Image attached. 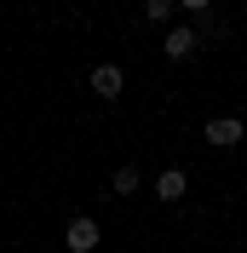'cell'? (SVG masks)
<instances>
[{
    "label": "cell",
    "mask_w": 247,
    "mask_h": 253,
    "mask_svg": "<svg viewBox=\"0 0 247 253\" xmlns=\"http://www.w3.org/2000/svg\"><path fill=\"white\" fill-rule=\"evenodd\" d=\"M126 75H121V63H92V92L98 98H121Z\"/></svg>",
    "instance_id": "cell-5"
},
{
    "label": "cell",
    "mask_w": 247,
    "mask_h": 253,
    "mask_svg": "<svg viewBox=\"0 0 247 253\" xmlns=\"http://www.w3.org/2000/svg\"><path fill=\"white\" fill-rule=\"evenodd\" d=\"M196 46H201V29H190V23H178V29H167V35H161V52H167L172 63H184Z\"/></svg>",
    "instance_id": "cell-3"
},
{
    "label": "cell",
    "mask_w": 247,
    "mask_h": 253,
    "mask_svg": "<svg viewBox=\"0 0 247 253\" xmlns=\"http://www.w3.org/2000/svg\"><path fill=\"white\" fill-rule=\"evenodd\" d=\"M184 190H190V173L184 167H161V173H155V196H161V202H184Z\"/></svg>",
    "instance_id": "cell-4"
},
{
    "label": "cell",
    "mask_w": 247,
    "mask_h": 253,
    "mask_svg": "<svg viewBox=\"0 0 247 253\" xmlns=\"http://www.w3.org/2000/svg\"><path fill=\"white\" fill-rule=\"evenodd\" d=\"M172 12H178V0H144V17H150V23H167Z\"/></svg>",
    "instance_id": "cell-7"
},
{
    "label": "cell",
    "mask_w": 247,
    "mask_h": 253,
    "mask_svg": "<svg viewBox=\"0 0 247 253\" xmlns=\"http://www.w3.org/2000/svg\"><path fill=\"white\" fill-rule=\"evenodd\" d=\"M98 242H104V224H98V219H69V224H63V248H69V253H92Z\"/></svg>",
    "instance_id": "cell-2"
},
{
    "label": "cell",
    "mask_w": 247,
    "mask_h": 253,
    "mask_svg": "<svg viewBox=\"0 0 247 253\" xmlns=\"http://www.w3.org/2000/svg\"><path fill=\"white\" fill-rule=\"evenodd\" d=\"M109 190L115 196H138V167H115L109 173Z\"/></svg>",
    "instance_id": "cell-6"
},
{
    "label": "cell",
    "mask_w": 247,
    "mask_h": 253,
    "mask_svg": "<svg viewBox=\"0 0 247 253\" xmlns=\"http://www.w3.org/2000/svg\"><path fill=\"white\" fill-rule=\"evenodd\" d=\"M178 6H184V12H207V6H213V0H178Z\"/></svg>",
    "instance_id": "cell-8"
},
{
    "label": "cell",
    "mask_w": 247,
    "mask_h": 253,
    "mask_svg": "<svg viewBox=\"0 0 247 253\" xmlns=\"http://www.w3.org/2000/svg\"><path fill=\"white\" fill-rule=\"evenodd\" d=\"M201 138L213 144V150H236V144L247 138V121L242 115H213V121L201 126Z\"/></svg>",
    "instance_id": "cell-1"
}]
</instances>
